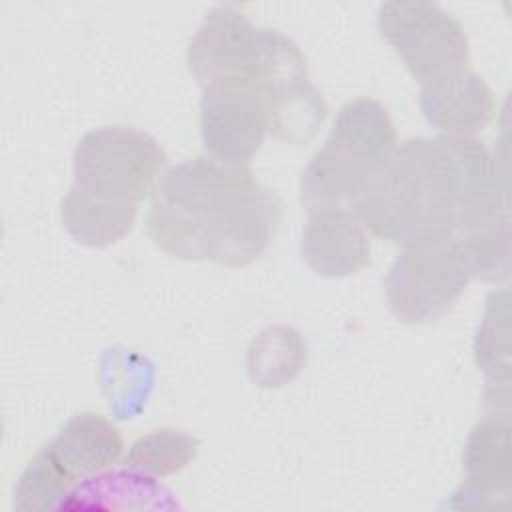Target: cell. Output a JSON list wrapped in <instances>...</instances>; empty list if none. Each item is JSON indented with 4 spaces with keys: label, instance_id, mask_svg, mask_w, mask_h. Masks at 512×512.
I'll return each instance as SVG.
<instances>
[{
    "label": "cell",
    "instance_id": "cell-1",
    "mask_svg": "<svg viewBox=\"0 0 512 512\" xmlns=\"http://www.w3.org/2000/svg\"><path fill=\"white\" fill-rule=\"evenodd\" d=\"M508 204L496 160L474 136L412 138L368 178L352 212L374 236L402 248L454 234L476 212Z\"/></svg>",
    "mask_w": 512,
    "mask_h": 512
},
{
    "label": "cell",
    "instance_id": "cell-2",
    "mask_svg": "<svg viewBox=\"0 0 512 512\" xmlns=\"http://www.w3.org/2000/svg\"><path fill=\"white\" fill-rule=\"evenodd\" d=\"M280 220V196L260 184L248 166L198 156L160 176L146 234L174 258L240 268L264 254Z\"/></svg>",
    "mask_w": 512,
    "mask_h": 512
},
{
    "label": "cell",
    "instance_id": "cell-3",
    "mask_svg": "<svg viewBox=\"0 0 512 512\" xmlns=\"http://www.w3.org/2000/svg\"><path fill=\"white\" fill-rule=\"evenodd\" d=\"M396 146L392 118L378 100L346 102L328 140L302 172L300 200L308 214L330 208L352 212L364 184Z\"/></svg>",
    "mask_w": 512,
    "mask_h": 512
},
{
    "label": "cell",
    "instance_id": "cell-4",
    "mask_svg": "<svg viewBox=\"0 0 512 512\" xmlns=\"http://www.w3.org/2000/svg\"><path fill=\"white\" fill-rule=\"evenodd\" d=\"M168 158L150 134L104 126L84 134L74 150V184L96 196L138 204L152 194Z\"/></svg>",
    "mask_w": 512,
    "mask_h": 512
},
{
    "label": "cell",
    "instance_id": "cell-5",
    "mask_svg": "<svg viewBox=\"0 0 512 512\" xmlns=\"http://www.w3.org/2000/svg\"><path fill=\"white\" fill-rule=\"evenodd\" d=\"M254 86L262 94L268 132L276 140L302 146L322 128L328 106L308 78L300 48L278 30H260V64Z\"/></svg>",
    "mask_w": 512,
    "mask_h": 512
},
{
    "label": "cell",
    "instance_id": "cell-6",
    "mask_svg": "<svg viewBox=\"0 0 512 512\" xmlns=\"http://www.w3.org/2000/svg\"><path fill=\"white\" fill-rule=\"evenodd\" d=\"M470 282L454 236L408 246L386 276L390 312L404 324H428L442 318Z\"/></svg>",
    "mask_w": 512,
    "mask_h": 512
},
{
    "label": "cell",
    "instance_id": "cell-7",
    "mask_svg": "<svg viewBox=\"0 0 512 512\" xmlns=\"http://www.w3.org/2000/svg\"><path fill=\"white\" fill-rule=\"evenodd\" d=\"M378 30L420 86L468 66L464 28L438 4L384 2L378 10Z\"/></svg>",
    "mask_w": 512,
    "mask_h": 512
},
{
    "label": "cell",
    "instance_id": "cell-8",
    "mask_svg": "<svg viewBox=\"0 0 512 512\" xmlns=\"http://www.w3.org/2000/svg\"><path fill=\"white\" fill-rule=\"evenodd\" d=\"M260 64V28L226 4L212 8L188 48V68L204 88L254 84Z\"/></svg>",
    "mask_w": 512,
    "mask_h": 512
},
{
    "label": "cell",
    "instance_id": "cell-9",
    "mask_svg": "<svg viewBox=\"0 0 512 512\" xmlns=\"http://www.w3.org/2000/svg\"><path fill=\"white\" fill-rule=\"evenodd\" d=\"M200 132L210 158L228 166H248L268 134V114L258 88L254 84L204 88Z\"/></svg>",
    "mask_w": 512,
    "mask_h": 512
},
{
    "label": "cell",
    "instance_id": "cell-10",
    "mask_svg": "<svg viewBox=\"0 0 512 512\" xmlns=\"http://www.w3.org/2000/svg\"><path fill=\"white\" fill-rule=\"evenodd\" d=\"M304 262L324 278H346L370 262V240L354 212L330 208L312 212L300 240Z\"/></svg>",
    "mask_w": 512,
    "mask_h": 512
},
{
    "label": "cell",
    "instance_id": "cell-11",
    "mask_svg": "<svg viewBox=\"0 0 512 512\" xmlns=\"http://www.w3.org/2000/svg\"><path fill=\"white\" fill-rule=\"evenodd\" d=\"M420 110L434 128L454 136H472L492 120L496 102L484 78L466 66L422 84Z\"/></svg>",
    "mask_w": 512,
    "mask_h": 512
},
{
    "label": "cell",
    "instance_id": "cell-12",
    "mask_svg": "<svg viewBox=\"0 0 512 512\" xmlns=\"http://www.w3.org/2000/svg\"><path fill=\"white\" fill-rule=\"evenodd\" d=\"M510 412L488 410V414L468 434L462 462L466 472L464 496H480L496 502L494 496L508 498L512 482L510 454Z\"/></svg>",
    "mask_w": 512,
    "mask_h": 512
},
{
    "label": "cell",
    "instance_id": "cell-13",
    "mask_svg": "<svg viewBox=\"0 0 512 512\" xmlns=\"http://www.w3.org/2000/svg\"><path fill=\"white\" fill-rule=\"evenodd\" d=\"M138 204L96 196L72 184L62 198L60 216L66 232L82 246L106 248L134 228Z\"/></svg>",
    "mask_w": 512,
    "mask_h": 512
},
{
    "label": "cell",
    "instance_id": "cell-14",
    "mask_svg": "<svg viewBox=\"0 0 512 512\" xmlns=\"http://www.w3.org/2000/svg\"><path fill=\"white\" fill-rule=\"evenodd\" d=\"M50 446L74 476H88L116 464L122 456L124 440L104 416L82 412L62 426Z\"/></svg>",
    "mask_w": 512,
    "mask_h": 512
},
{
    "label": "cell",
    "instance_id": "cell-15",
    "mask_svg": "<svg viewBox=\"0 0 512 512\" xmlns=\"http://www.w3.org/2000/svg\"><path fill=\"white\" fill-rule=\"evenodd\" d=\"M462 252L470 278L502 282L510 272L508 208H494L462 220L452 234Z\"/></svg>",
    "mask_w": 512,
    "mask_h": 512
},
{
    "label": "cell",
    "instance_id": "cell-16",
    "mask_svg": "<svg viewBox=\"0 0 512 512\" xmlns=\"http://www.w3.org/2000/svg\"><path fill=\"white\" fill-rule=\"evenodd\" d=\"M306 364V342L288 326H270L248 348V376L262 388H280L294 380Z\"/></svg>",
    "mask_w": 512,
    "mask_h": 512
},
{
    "label": "cell",
    "instance_id": "cell-17",
    "mask_svg": "<svg viewBox=\"0 0 512 512\" xmlns=\"http://www.w3.org/2000/svg\"><path fill=\"white\" fill-rule=\"evenodd\" d=\"M198 454V440L182 430L158 428L140 436L128 450L126 466L146 476H170Z\"/></svg>",
    "mask_w": 512,
    "mask_h": 512
},
{
    "label": "cell",
    "instance_id": "cell-18",
    "mask_svg": "<svg viewBox=\"0 0 512 512\" xmlns=\"http://www.w3.org/2000/svg\"><path fill=\"white\" fill-rule=\"evenodd\" d=\"M76 476L64 466L54 448L44 446L24 468L14 488L16 510H46L58 504L72 488Z\"/></svg>",
    "mask_w": 512,
    "mask_h": 512
},
{
    "label": "cell",
    "instance_id": "cell-19",
    "mask_svg": "<svg viewBox=\"0 0 512 512\" xmlns=\"http://www.w3.org/2000/svg\"><path fill=\"white\" fill-rule=\"evenodd\" d=\"M508 292H494L484 310L482 324L474 340V354L480 370L494 384H508L510 380V344H508Z\"/></svg>",
    "mask_w": 512,
    "mask_h": 512
}]
</instances>
